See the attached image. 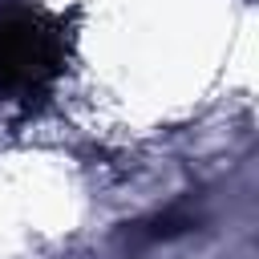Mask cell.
Masks as SVG:
<instances>
[{"instance_id":"cell-1","label":"cell","mask_w":259,"mask_h":259,"mask_svg":"<svg viewBox=\"0 0 259 259\" xmlns=\"http://www.w3.org/2000/svg\"><path fill=\"white\" fill-rule=\"evenodd\" d=\"M65 69V28L32 4H0V97H40Z\"/></svg>"}]
</instances>
